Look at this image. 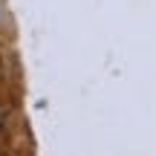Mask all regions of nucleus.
I'll list each match as a JSON object with an SVG mask.
<instances>
[]
</instances>
